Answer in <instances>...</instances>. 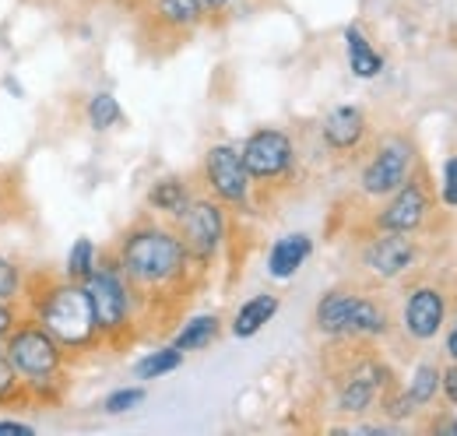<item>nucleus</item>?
Listing matches in <instances>:
<instances>
[{"label": "nucleus", "mask_w": 457, "mask_h": 436, "mask_svg": "<svg viewBox=\"0 0 457 436\" xmlns=\"http://www.w3.org/2000/svg\"><path fill=\"white\" fill-rule=\"evenodd\" d=\"M145 398H148V390H145L141 383L116 387V390H110V394L103 398V412H106V415H127V412L141 408V405H145Z\"/></svg>", "instance_id": "nucleus-27"}, {"label": "nucleus", "mask_w": 457, "mask_h": 436, "mask_svg": "<svg viewBox=\"0 0 457 436\" xmlns=\"http://www.w3.org/2000/svg\"><path fill=\"white\" fill-rule=\"evenodd\" d=\"M25 314H32L39 324L46 327L63 352H92L103 345L96 314H92V299L85 292L81 281L74 278H50V274H29L25 281V296H21Z\"/></svg>", "instance_id": "nucleus-2"}, {"label": "nucleus", "mask_w": 457, "mask_h": 436, "mask_svg": "<svg viewBox=\"0 0 457 436\" xmlns=\"http://www.w3.org/2000/svg\"><path fill=\"white\" fill-rule=\"evenodd\" d=\"M377 412L391 423V426H404V423H411V419H419L422 412L415 408V401L408 398V390H404V383L401 377L384 387V394H380V401H377Z\"/></svg>", "instance_id": "nucleus-24"}, {"label": "nucleus", "mask_w": 457, "mask_h": 436, "mask_svg": "<svg viewBox=\"0 0 457 436\" xmlns=\"http://www.w3.org/2000/svg\"><path fill=\"white\" fill-rule=\"evenodd\" d=\"M440 338H444V359H447V363H457V317L447 321Z\"/></svg>", "instance_id": "nucleus-33"}, {"label": "nucleus", "mask_w": 457, "mask_h": 436, "mask_svg": "<svg viewBox=\"0 0 457 436\" xmlns=\"http://www.w3.org/2000/svg\"><path fill=\"white\" fill-rule=\"evenodd\" d=\"M310 257H313V236L310 232H286L268 250V278L292 281Z\"/></svg>", "instance_id": "nucleus-17"}, {"label": "nucleus", "mask_w": 457, "mask_h": 436, "mask_svg": "<svg viewBox=\"0 0 457 436\" xmlns=\"http://www.w3.org/2000/svg\"><path fill=\"white\" fill-rule=\"evenodd\" d=\"M25 281H29L25 268H21L18 261H11V257L0 254V299H4V303H21Z\"/></svg>", "instance_id": "nucleus-28"}, {"label": "nucleus", "mask_w": 457, "mask_h": 436, "mask_svg": "<svg viewBox=\"0 0 457 436\" xmlns=\"http://www.w3.org/2000/svg\"><path fill=\"white\" fill-rule=\"evenodd\" d=\"M422 264V243L411 232H380L370 229V236L359 247V268L380 285L401 281Z\"/></svg>", "instance_id": "nucleus-12"}, {"label": "nucleus", "mask_w": 457, "mask_h": 436, "mask_svg": "<svg viewBox=\"0 0 457 436\" xmlns=\"http://www.w3.org/2000/svg\"><path fill=\"white\" fill-rule=\"evenodd\" d=\"M201 187L204 194H212L215 201H222L228 212H246L253 205V180L243 165L239 145L232 141H215L204 159H201Z\"/></svg>", "instance_id": "nucleus-10"}, {"label": "nucleus", "mask_w": 457, "mask_h": 436, "mask_svg": "<svg viewBox=\"0 0 457 436\" xmlns=\"http://www.w3.org/2000/svg\"><path fill=\"white\" fill-rule=\"evenodd\" d=\"M440 201H436V190L429 183V176L422 172V165L401 183L395 194L380 197L373 215H370V229H380V232H411V236H422L429 229V222L436 215Z\"/></svg>", "instance_id": "nucleus-5"}, {"label": "nucleus", "mask_w": 457, "mask_h": 436, "mask_svg": "<svg viewBox=\"0 0 457 436\" xmlns=\"http://www.w3.org/2000/svg\"><path fill=\"white\" fill-rule=\"evenodd\" d=\"M183 359H187V352H179L176 345L152 348V352H145V356L134 363V377H137V381H162V377H170V373H176V370L183 366Z\"/></svg>", "instance_id": "nucleus-23"}, {"label": "nucleus", "mask_w": 457, "mask_h": 436, "mask_svg": "<svg viewBox=\"0 0 457 436\" xmlns=\"http://www.w3.org/2000/svg\"><path fill=\"white\" fill-rule=\"evenodd\" d=\"M440 401L447 408H457V363H447L440 366Z\"/></svg>", "instance_id": "nucleus-31"}, {"label": "nucleus", "mask_w": 457, "mask_h": 436, "mask_svg": "<svg viewBox=\"0 0 457 436\" xmlns=\"http://www.w3.org/2000/svg\"><path fill=\"white\" fill-rule=\"evenodd\" d=\"M355 299H359V289L355 285H335V289H328L317 299V306H313V327H317V334L328 338L331 345H345Z\"/></svg>", "instance_id": "nucleus-14"}, {"label": "nucleus", "mask_w": 457, "mask_h": 436, "mask_svg": "<svg viewBox=\"0 0 457 436\" xmlns=\"http://www.w3.org/2000/svg\"><path fill=\"white\" fill-rule=\"evenodd\" d=\"M320 141L335 155H355L370 141V116H366V109L355 106V103H342V106L328 109L324 120H320Z\"/></svg>", "instance_id": "nucleus-13"}, {"label": "nucleus", "mask_w": 457, "mask_h": 436, "mask_svg": "<svg viewBox=\"0 0 457 436\" xmlns=\"http://www.w3.org/2000/svg\"><path fill=\"white\" fill-rule=\"evenodd\" d=\"M395 366L370 352V345H352V356L335 373V412L342 415H370L377 412V401L384 387L395 381Z\"/></svg>", "instance_id": "nucleus-4"}, {"label": "nucleus", "mask_w": 457, "mask_h": 436, "mask_svg": "<svg viewBox=\"0 0 457 436\" xmlns=\"http://www.w3.org/2000/svg\"><path fill=\"white\" fill-rule=\"evenodd\" d=\"M342 39H345V60H348L352 78H359V81H373V78L384 74L387 60H384V54L373 46V39L366 36L362 25H355V21L345 25Z\"/></svg>", "instance_id": "nucleus-18"}, {"label": "nucleus", "mask_w": 457, "mask_h": 436, "mask_svg": "<svg viewBox=\"0 0 457 436\" xmlns=\"http://www.w3.org/2000/svg\"><path fill=\"white\" fill-rule=\"evenodd\" d=\"M85 116H88V127L92 130H113L123 123V109H120V99H116L113 92H96L92 99H88V106H85Z\"/></svg>", "instance_id": "nucleus-25"}, {"label": "nucleus", "mask_w": 457, "mask_h": 436, "mask_svg": "<svg viewBox=\"0 0 457 436\" xmlns=\"http://www.w3.org/2000/svg\"><path fill=\"white\" fill-rule=\"evenodd\" d=\"M204 4H208V11H212V14H222V11H226V7H232L236 0H204Z\"/></svg>", "instance_id": "nucleus-35"}, {"label": "nucleus", "mask_w": 457, "mask_h": 436, "mask_svg": "<svg viewBox=\"0 0 457 436\" xmlns=\"http://www.w3.org/2000/svg\"><path fill=\"white\" fill-rule=\"evenodd\" d=\"M239 155H243V165H246L257 190L288 183L295 176V165H299V148H295V141H292L286 127L250 130L239 145Z\"/></svg>", "instance_id": "nucleus-9"}, {"label": "nucleus", "mask_w": 457, "mask_h": 436, "mask_svg": "<svg viewBox=\"0 0 457 436\" xmlns=\"http://www.w3.org/2000/svg\"><path fill=\"white\" fill-rule=\"evenodd\" d=\"M436 201H440V208H447V212H457V152H451L444 165H440V180H436Z\"/></svg>", "instance_id": "nucleus-29"}, {"label": "nucleus", "mask_w": 457, "mask_h": 436, "mask_svg": "<svg viewBox=\"0 0 457 436\" xmlns=\"http://www.w3.org/2000/svg\"><path fill=\"white\" fill-rule=\"evenodd\" d=\"M451 321V296L440 281H411L404 289L398 314V331L411 345H429L444 334V327Z\"/></svg>", "instance_id": "nucleus-11"}, {"label": "nucleus", "mask_w": 457, "mask_h": 436, "mask_svg": "<svg viewBox=\"0 0 457 436\" xmlns=\"http://www.w3.org/2000/svg\"><path fill=\"white\" fill-rule=\"evenodd\" d=\"M208 14L204 0H152V18L170 32H194L208 21Z\"/></svg>", "instance_id": "nucleus-20"}, {"label": "nucleus", "mask_w": 457, "mask_h": 436, "mask_svg": "<svg viewBox=\"0 0 457 436\" xmlns=\"http://www.w3.org/2000/svg\"><path fill=\"white\" fill-rule=\"evenodd\" d=\"M395 321H391V310L366 289H359V299H355V310H352V321H348V334H345V345H377L384 338H391Z\"/></svg>", "instance_id": "nucleus-15"}, {"label": "nucleus", "mask_w": 457, "mask_h": 436, "mask_svg": "<svg viewBox=\"0 0 457 436\" xmlns=\"http://www.w3.org/2000/svg\"><path fill=\"white\" fill-rule=\"evenodd\" d=\"M278 310H282V299H278L275 292H253L250 299H243V303L236 306V314H232V321H228V334L246 341V338L261 334L264 327L271 324V321L278 317Z\"/></svg>", "instance_id": "nucleus-19"}, {"label": "nucleus", "mask_w": 457, "mask_h": 436, "mask_svg": "<svg viewBox=\"0 0 457 436\" xmlns=\"http://www.w3.org/2000/svg\"><path fill=\"white\" fill-rule=\"evenodd\" d=\"M415 169H419V145L408 134L391 130L377 138V145L370 148L366 163L359 169V194L370 201H380L395 194Z\"/></svg>", "instance_id": "nucleus-7"}, {"label": "nucleus", "mask_w": 457, "mask_h": 436, "mask_svg": "<svg viewBox=\"0 0 457 436\" xmlns=\"http://www.w3.org/2000/svg\"><path fill=\"white\" fill-rule=\"evenodd\" d=\"M451 317H457V289H454V296H451Z\"/></svg>", "instance_id": "nucleus-37"}, {"label": "nucleus", "mask_w": 457, "mask_h": 436, "mask_svg": "<svg viewBox=\"0 0 457 436\" xmlns=\"http://www.w3.org/2000/svg\"><path fill=\"white\" fill-rule=\"evenodd\" d=\"M0 352H4V359H7L25 381L63 373V363H67L63 345H60L57 338L39 324L32 314H25V310H21L14 331L0 341Z\"/></svg>", "instance_id": "nucleus-8"}, {"label": "nucleus", "mask_w": 457, "mask_h": 436, "mask_svg": "<svg viewBox=\"0 0 457 436\" xmlns=\"http://www.w3.org/2000/svg\"><path fill=\"white\" fill-rule=\"evenodd\" d=\"M113 257L123 278L134 285L141 310L155 299L179 296L194 281V261L176 232V225L166 218H137L113 247Z\"/></svg>", "instance_id": "nucleus-1"}, {"label": "nucleus", "mask_w": 457, "mask_h": 436, "mask_svg": "<svg viewBox=\"0 0 457 436\" xmlns=\"http://www.w3.org/2000/svg\"><path fill=\"white\" fill-rule=\"evenodd\" d=\"M447 433L457 436V408L451 412V415H447Z\"/></svg>", "instance_id": "nucleus-36"}, {"label": "nucleus", "mask_w": 457, "mask_h": 436, "mask_svg": "<svg viewBox=\"0 0 457 436\" xmlns=\"http://www.w3.org/2000/svg\"><path fill=\"white\" fill-rule=\"evenodd\" d=\"M18 317H21V303H4V299H0V341L14 331Z\"/></svg>", "instance_id": "nucleus-32"}, {"label": "nucleus", "mask_w": 457, "mask_h": 436, "mask_svg": "<svg viewBox=\"0 0 457 436\" xmlns=\"http://www.w3.org/2000/svg\"><path fill=\"white\" fill-rule=\"evenodd\" d=\"M401 383H404V390H408V398L415 401L419 412H433V405L440 401V363L419 359Z\"/></svg>", "instance_id": "nucleus-21"}, {"label": "nucleus", "mask_w": 457, "mask_h": 436, "mask_svg": "<svg viewBox=\"0 0 457 436\" xmlns=\"http://www.w3.org/2000/svg\"><path fill=\"white\" fill-rule=\"evenodd\" d=\"M11 401H25V377L0 356V405H11Z\"/></svg>", "instance_id": "nucleus-30"}, {"label": "nucleus", "mask_w": 457, "mask_h": 436, "mask_svg": "<svg viewBox=\"0 0 457 436\" xmlns=\"http://www.w3.org/2000/svg\"><path fill=\"white\" fill-rule=\"evenodd\" d=\"M219 334H222V317L219 314H194L179 324L170 345H176L179 352H201V348L215 345Z\"/></svg>", "instance_id": "nucleus-22"}, {"label": "nucleus", "mask_w": 457, "mask_h": 436, "mask_svg": "<svg viewBox=\"0 0 457 436\" xmlns=\"http://www.w3.org/2000/svg\"><path fill=\"white\" fill-rule=\"evenodd\" d=\"M172 225H176L197 272H208L222 257L228 243V208L222 201H215L212 194H194L190 208Z\"/></svg>", "instance_id": "nucleus-6"}, {"label": "nucleus", "mask_w": 457, "mask_h": 436, "mask_svg": "<svg viewBox=\"0 0 457 436\" xmlns=\"http://www.w3.org/2000/svg\"><path fill=\"white\" fill-rule=\"evenodd\" d=\"M194 183L187 180V176H159L152 187H148V194H145V205H148V212L155 218H166V222H179L183 212L190 208V201H194Z\"/></svg>", "instance_id": "nucleus-16"}, {"label": "nucleus", "mask_w": 457, "mask_h": 436, "mask_svg": "<svg viewBox=\"0 0 457 436\" xmlns=\"http://www.w3.org/2000/svg\"><path fill=\"white\" fill-rule=\"evenodd\" d=\"M0 356H4V352H0Z\"/></svg>", "instance_id": "nucleus-38"}, {"label": "nucleus", "mask_w": 457, "mask_h": 436, "mask_svg": "<svg viewBox=\"0 0 457 436\" xmlns=\"http://www.w3.org/2000/svg\"><path fill=\"white\" fill-rule=\"evenodd\" d=\"M81 285H85V292L92 299V314H96V327H99L103 345L120 348L134 334L141 299H137L134 285L120 272L113 250L110 254H99V264L92 268V274Z\"/></svg>", "instance_id": "nucleus-3"}, {"label": "nucleus", "mask_w": 457, "mask_h": 436, "mask_svg": "<svg viewBox=\"0 0 457 436\" xmlns=\"http://www.w3.org/2000/svg\"><path fill=\"white\" fill-rule=\"evenodd\" d=\"M99 264V247L88 239V236H78L67 250V261H63V278H74V281H85L92 268Z\"/></svg>", "instance_id": "nucleus-26"}, {"label": "nucleus", "mask_w": 457, "mask_h": 436, "mask_svg": "<svg viewBox=\"0 0 457 436\" xmlns=\"http://www.w3.org/2000/svg\"><path fill=\"white\" fill-rule=\"evenodd\" d=\"M0 436H36V426L21 419H0Z\"/></svg>", "instance_id": "nucleus-34"}]
</instances>
